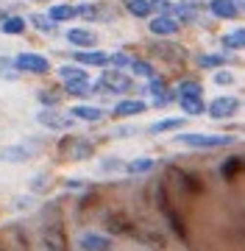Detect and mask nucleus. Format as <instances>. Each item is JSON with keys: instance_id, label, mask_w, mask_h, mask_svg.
Returning <instances> with one entry per match:
<instances>
[{"instance_id": "f257e3e1", "label": "nucleus", "mask_w": 245, "mask_h": 251, "mask_svg": "<svg viewBox=\"0 0 245 251\" xmlns=\"http://www.w3.org/2000/svg\"><path fill=\"white\" fill-rule=\"evenodd\" d=\"M234 137L226 134H178L176 137V145H184V148H223V145H231Z\"/></svg>"}, {"instance_id": "f03ea898", "label": "nucleus", "mask_w": 245, "mask_h": 251, "mask_svg": "<svg viewBox=\"0 0 245 251\" xmlns=\"http://www.w3.org/2000/svg\"><path fill=\"white\" fill-rule=\"evenodd\" d=\"M156 204L162 206V212H164V218H167V224H170L173 234H176L178 240H187V226H184V221L178 218L176 206L170 204V198H167V190L164 187H156Z\"/></svg>"}, {"instance_id": "7ed1b4c3", "label": "nucleus", "mask_w": 245, "mask_h": 251, "mask_svg": "<svg viewBox=\"0 0 245 251\" xmlns=\"http://www.w3.org/2000/svg\"><path fill=\"white\" fill-rule=\"evenodd\" d=\"M42 243H45L47 251H70L62 221H47L45 229H42Z\"/></svg>"}, {"instance_id": "20e7f679", "label": "nucleus", "mask_w": 245, "mask_h": 251, "mask_svg": "<svg viewBox=\"0 0 245 251\" xmlns=\"http://www.w3.org/2000/svg\"><path fill=\"white\" fill-rule=\"evenodd\" d=\"M11 64L22 73H37V75H45V73L50 70V62L39 53H17L11 59Z\"/></svg>"}, {"instance_id": "39448f33", "label": "nucleus", "mask_w": 245, "mask_h": 251, "mask_svg": "<svg viewBox=\"0 0 245 251\" xmlns=\"http://www.w3.org/2000/svg\"><path fill=\"white\" fill-rule=\"evenodd\" d=\"M131 87H134V81L123 75L120 70H106L100 75V90L103 92H128Z\"/></svg>"}, {"instance_id": "423d86ee", "label": "nucleus", "mask_w": 245, "mask_h": 251, "mask_svg": "<svg viewBox=\"0 0 245 251\" xmlns=\"http://www.w3.org/2000/svg\"><path fill=\"white\" fill-rule=\"evenodd\" d=\"M103 224H106V232L109 234H136L134 221H131L126 212H120V209L109 212V215L103 218Z\"/></svg>"}, {"instance_id": "0eeeda50", "label": "nucleus", "mask_w": 245, "mask_h": 251, "mask_svg": "<svg viewBox=\"0 0 245 251\" xmlns=\"http://www.w3.org/2000/svg\"><path fill=\"white\" fill-rule=\"evenodd\" d=\"M237 109H240V100L231 98V95H223V98H215V100H212L206 112L215 117V120H223V117L237 115Z\"/></svg>"}, {"instance_id": "6e6552de", "label": "nucleus", "mask_w": 245, "mask_h": 251, "mask_svg": "<svg viewBox=\"0 0 245 251\" xmlns=\"http://www.w3.org/2000/svg\"><path fill=\"white\" fill-rule=\"evenodd\" d=\"M59 151H64L70 159H89L92 153H95V145L89 140H64L59 145Z\"/></svg>"}, {"instance_id": "1a4fd4ad", "label": "nucleus", "mask_w": 245, "mask_h": 251, "mask_svg": "<svg viewBox=\"0 0 245 251\" xmlns=\"http://www.w3.org/2000/svg\"><path fill=\"white\" fill-rule=\"evenodd\" d=\"M37 120L42 126H47V128H59V131H64V128H73V117L62 115V112H56V109H45V112H39Z\"/></svg>"}, {"instance_id": "9d476101", "label": "nucleus", "mask_w": 245, "mask_h": 251, "mask_svg": "<svg viewBox=\"0 0 245 251\" xmlns=\"http://www.w3.org/2000/svg\"><path fill=\"white\" fill-rule=\"evenodd\" d=\"M167 176L178 181V184H181V190H187V193H203V184H200L198 176H192V173L181 171V168H170V171H167Z\"/></svg>"}, {"instance_id": "9b49d317", "label": "nucleus", "mask_w": 245, "mask_h": 251, "mask_svg": "<svg viewBox=\"0 0 245 251\" xmlns=\"http://www.w3.org/2000/svg\"><path fill=\"white\" fill-rule=\"evenodd\" d=\"M78 246L81 251H111V240L106 234H95V232H87L78 237Z\"/></svg>"}, {"instance_id": "f8f14e48", "label": "nucleus", "mask_w": 245, "mask_h": 251, "mask_svg": "<svg viewBox=\"0 0 245 251\" xmlns=\"http://www.w3.org/2000/svg\"><path fill=\"white\" fill-rule=\"evenodd\" d=\"M178 20H173L170 14H162V17H154L151 20V34L156 36H173V34H178Z\"/></svg>"}, {"instance_id": "ddd939ff", "label": "nucleus", "mask_w": 245, "mask_h": 251, "mask_svg": "<svg viewBox=\"0 0 245 251\" xmlns=\"http://www.w3.org/2000/svg\"><path fill=\"white\" fill-rule=\"evenodd\" d=\"M73 59L78 64H87V67H106L109 64V53H100V50H78Z\"/></svg>"}, {"instance_id": "4468645a", "label": "nucleus", "mask_w": 245, "mask_h": 251, "mask_svg": "<svg viewBox=\"0 0 245 251\" xmlns=\"http://www.w3.org/2000/svg\"><path fill=\"white\" fill-rule=\"evenodd\" d=\"M67 39H70L75 48H81V50H87V48H92L98 42V36L92 34L89 28H73V31H67Z\"/></svg>"}, {"instance_id": "2eb2a0df", "label": "nucleus", "mask_w": 245, "mask_h": 251, "mask_svg": "<svg viewBox=\"0 0 245 251\" xmlns=\"http://www.w3.org/2000/svg\"><path fill=\"white\" fill-rule=\"evenodd\" d=\"M209 9H212V14L220 17V20H234L237 11H240L234 0H212V3H209Z\"/></svg>"}, {"instance_id": "dca6fc26", "label": "nucleus", "mask_w": 245, "mask_h": 251, "mask_svg": "<svg viewBox=\"0 0 245 251\" xmlns=\"http://www.w3.org/2000/svg\"><path fill=\"white\" fill-rule=\"evenodd\" d=\"M148 92L156 98V103H159V106H162V103H167L170 98H176V92L167 90V84H164L162 78H156V75L151 78V84H148Z\"/></svg>"}, {"instance_id": "f3484780", "label": "nucleus", "mask_w": 245, "mask_h": 251, "mask_svg": "<svg viewBox=\"0 0 245 251\" xmlns=\"http://www.w3.org/2000/svg\"><path fill=\"white\" fill-rule=\"evenodd\" d=\"M75 17V6H70V3H59V6H53V9L47 11V20L50 23H67V20Z\"/></svg>"}, {"instance_id": "a211bd4d", "label": "nucleus", "mask_w": 245, "mask_h": 251, "mask_svg": "<svg viewBox=\"0 0 245 251\" xmlns=\"http://www.w3.org/2000/svg\"><path fill=\"white\" fill-rule=\"evenodd\" d=\"M145 100H120L114 106V115L117 117H128V115H142L145 112Z\"/></svg>"}, {"instance_id": "6ab92c4d", "label": "nucleus", "mask_w": 245, "mask_h": 251, "mask_svg": "<svg viewBox=\"0 0 245 251\" xmlns=\"http://www.w3.org/2000/svg\"><path fill=\"white\" fill-rule=\"evenodd\" d=\"M123 168H126V173L128 176H142V173H151L156 168V162L154 159H131V162H126V165H123Z\"/></svg>"}, {"instance_id": "aec40b11", "label": "nucleus", "mask_w": 245, "mask_h": 251, "mask_svg": "<svg viewBox=\"0 0 245 251\" xmlns=\"http://www.w3.org/2000/svg\"><path fill=\"white\" fill-rule=\"evenodd\" d=\"M70 117H73V120H87V123H98L100 117H103V109H98V106H75Z\"/></svg>"}, {"instance_id": "412c9836", "label": "nucleus", "mask_w": 245, "mask_h": 251, "mask_svg": "<svg viewBox=\"0 0 245 251\" xmlns=\"http://www.w3.org/2000/svg\"><path fill=\"white\" fill-rule=\"evenodd\" d=\"M184 123H187L184 117H164V120H159V123L151 126V134H164V131H176V128H181Z\"/></svg>"}, {"instance_id": "4be33fe9", "label": "nucleus", "mask_w": 245, "mask_h": 251, "mask_svg": "<svg viewBox=\"0 0 245 251\" xmlns=\"http://www.w3.org/2000/svg\"><path fill=\"white\" fill-rule=\"evenodd\" d=\"M220 173H223V179L226 181L237 179V176L243 173V156H231V159H226L223 162V168H220Z\"/></svg>"}, {"instance_id": "5701e85b", "label": "nucleus", "mask_w": 245, "mask_h": 251, "mask_svg": "<svg viewBox=\"0 0 245 251\" xmlns=\"http://www.w3.org/2000/svg\"><path fill=\"white\" fill-rule=\"evenodd\" d=\"M64 90L70 95H75V98H81V95L92 92V84H89V78H75V81H64Z\"/></svg>"}, {"instance_id": "b1692460", "label": "nucleus", "mask_w": 245, "mask_h": 251, "mask_svg": "<svg viewBox=\"0 0 245 251\" xmlns=\"http://www.w3.org/2000/svg\"><path fill=\"white\" fill-rule=\"evenodd\" d=\"M195 14H198V6L195 3H178V6H173V20H187V23H192L195 20Z\"/></svg>"}, {"instance_id": "393cba45", "label": "nucleus", "mask_w": 245, "mask_h": 251, "mask_svg": "<svg viewBox=\"0 0 245 251\" xmlns=\"http://www.w3.org/2000/svg\"><path fill=\"white\" fill-rule=\"evenodd\" d=\"M126 9L134 17H151V0H126Z\"/></svg>"}, {"instance_id": "a878e982", "label": "nucleus", "mask_w": 245, "mask_h": 251, "mask_svg": "<svg viewBox=\"0 0 245 251\" xmlns=\"http://www.w3.org/2000/svg\"><path fill=\"white\" fill-rule=\"evenodd\" d=\"M223 45H226L228 50H243V45H245V31H243V28H237V31L226 34V36H223Z\"/></svg>"}, {"instance_id": "bb28decb", "label": "nucleus", "mask_w": 245, "mask_h": 251, "mask_svg": "<svg viewBox=\"0 0 245 251\" xmlns=\"http://www.w3.org/2000/svg\"><path fill=\"white\" fill-rule=\"evenodd\" d=\"M176 95H178V98H200V95H203V87H200L198 81H184Z\"/></svg>"}, {"instance_id": "cd10ccee", "label": "nucleus", "mask_w": 245, "mask_h": 251, "mask_svg": "<svg viewBox=\"0 0 245 251\" xmlns=\"http://www.w3.org/2000/svg\"><path fill=\"white\" fill-rule=\"evenodd\" d=\"M75 17L103 20V14H100V6H95V3H81V6H75Z\"/></svg>"}, {"instance_id": "c85d7f7f", "label": "nucleus", "mask_w": 245, "mask_h": 251, "mask_svg": "<svg viewBox=\"0 0 245 251\" xmlns=\"http://www.w3.org/2000/svg\"><path fill=\"white\" fill-rule=\"evenodd\" d=\"M22 31H25V20H22V17H6V20H3V34L20 36Z\"/></svg>"}, {"instance_id": "c756f323", "label": "nucleus", "mask_w": 245, "mask_h": 251, "mask_svg": "<svg viewBox=\"0 0 245 251\" xmlns=\"http://www.w3.org/2000/svg\"><path fill=\"white\" fill-rule=\"evenodd\" d=\"M178 103H181V109L187 115H203V112H206V103L200 98H181Z\"/></svg>"}, {"instance_id": "7c9ffc66", "label": "nucleus", "mask_w": 245, "mask_h": 251, "mask_svg": "<svg viewBox=\"0 0 245 251\" xmlns=\"http://www.w3.org/2000/svg\"><path fill=\"white\" fill-rule=\"evenodd\" d=\"M154 53H162L164 59H184V48L178 45H154Z\"/></svg>"}, {"instance_id": "2f4dec72", "label": "nucleus", "mask_w": 245, "mask_h": 251, "mask_svg": "<svg viewBox=\"0 0 245 251\" xmlns=\"http://www.w3.org/2000/svg\"><path fill=\"white\" fill-rule=\"evenodd\" d=\"M34 156V151L31 148H9V151L0 153V159H17V162H25Z\"/></svg>"}, {"instance_id": "473e14b6", "label": "nucleus", "mask_w": 245, "mask_h": 251, "mask_svg": "<svg viewBox=\"0 0 245 251\" xmlns=\"http://www.w3.org/2000/svg\"><path fill=\"white\" fill-rule=\"evenodd\" d=\"M59 75H62V81H75V78H87V70H84V67H73V64H70V67H62V70H59Z\"/></svg>"}, {"instance_id": "72a5a7b5", "label": "nucleus", "mask_w": 245, "mask_h": 251, "mask_svg": "<svg viewBox=\"0 0 245 251\" xmlns=\"http://www.w3.org/2000/svg\"><path fill=\"white\" fill-rule=\"evenodd\" d=\"M131 70L136 73V75H145V78H154V67L148 62H139V59H131Z\"/></svg>"}, {"instance_id": "f704fd0d", "label": "nucleus", "mask_w": 245, "mask_h": 251, "mask_svg": "<svg viewBox=\"0 0 245 251\" xmlns=\"http://www.w3.org/2000/svg\"><path fill=\"white\" fill-rule=\"evenodd\" d=\"M223 62H226V56H215V53H206V56H200L198 59L200 67H220Z\"/></svg>"}, {"instance_id": "c9c22d12", "label": "nucleus", "mask_w": 245, "mask_h": 251, "mask_svg": "<svg viewBox=\"0 0 245 251\" xmlns=\"http://www.w3.org/2000/svg\"><path fill=\"white\" fill-rule=\"evenodd\" d=\"M31 23H34L39 31H45V34H50V31H53V23H50L45 14H34V17H31Z\"/></svg>"}, {"instance_id": "e433bc0d", "label": "nucleus", "mask_w": 245, "mask_h": 251, "mask_svg": "<svg viewBox=\"0 0 245 251\" xmlns=\"http://www.w3.org/2000/svg\"><path fill=\"white\" fill-rule=\"evenodd\" d=\"M139 240L148 243V246H154V249H164V240L159 237L156 232H145V234H139Z\"/></svg>"}, {"instance_id": "4c0bfd02", "label": "nucleus", "mask_w": 245, "mask_h": 251, "mask_svg": "<svg viewBox=\"0 0 245 251\" xmlns=\"http://www.w3.org/2000/svg\"><path fill=\"white\" fill-rule=\"evenodd\" d=\"M215 84H223V87H228V84H234V75L228 70H218L215 73Z\"/></svg>"}, {"instance_id": "58836bf2", "label": "nucleus", "mask_w": 245, "mask_h": 251, "mask_svg": "<svg viewBox=\"0 0 245 251\" xmlns=\"http://www.w3.org/2000/svg\"><path fill=\"white\" fill-rule=\"evenodd\" d=\"M109 62L114 64V67H128V64H131V59H128L126 53H111V56H109Z\"/></svg>"}, {"instance_id": "ea45409f", "label": "nucleus", "mask_w": 245, "mask_h": 251, "mask_svg": "<svg viewBox=\"0 0 245 251\" xmlns=\"http://www.w3.org/2000/svg\"><path fill=\"white\" fill-rule=\"evenodd\" d=\"M151 11H173V3H167V0H151Z\"/></svg>"}, {"instance_id": "a19ab883", "label": "nucleus", "mask_w": 245, "mask_h": 251, "mask_svg": "<svg viewBox=\"0 0 245 251\" xmlns=\"http://www.w3.org/2000/svg\"><path fill=\"white\" fill-rule=\"evenodd\" d=\"M39 98L45 100V103H56V95H53V92H42V95H39Z\"/></svg>"}, {"instance_id": "79ce46f5", "label": "nucleus", "mask_w": 245, "mask_h": 251, "mask_svg": "<svg viewBox=\"0 0 245 251\" xmlns=\"http://www.w3.org/2000/svg\"><path fill=\"white\" fill-rule=\"evenodd\" d=\"M0 20H6V11H3V9H0Z\"/></svg>"}]
</instances>
